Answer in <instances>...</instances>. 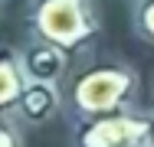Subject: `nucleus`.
Masks as SVG:
<instances>
[{
    "mask_svg": "<svg viewBox=\"0 0 154 147\" xmlns=\"http://www.w3.org/2000/svg\"><path fill=\"white\" fill-rule=\"evenodd\" d=\"M0 144L3 147H26V137H23L20 124L13 121V115H3V121H0Z\"/></svg>",
    "mask_w": 154,
    "mask_h": 147,
    "instance_id": "obj_8",
    "label": "nucleus"
},
{
    "mask_svg": "<svg viewBox=\"0 0 154 147\" xmlns=\"http://www.w3.org/2000/svg\"><path fill=\"white\" fill-rule=\"evenodd\" d=\"M59 105H62V98H59L56 82H30L26 95L20 98V105L13 111V118L20 115V121H26V124H46L59 111Z\"/></svg>",
    "mask_w": 154,
    "mask_h": 147,
    "instance_id": "obj_6",
    "label": "nucleus"
},
{
    "mask_svg": "<svg viewBox=\"0 0 154 147\" xmlns=\"http://www.w3.org/2000/svg\"><path fill=\"white\" fill-rule=\"evenodd\" d=\"M125 3H131V7H138V3H141V0H125Z\"/></svg>",
    "mask_w": 154,
    "mask_h": 147,
    "instance_id": "obj_9",
    "label": "nucleus"
},
{
    "mask_svg": "<svg viewBox=\"0 0 154 147\" xmlns=\"http://www.w3.org/2000/svg\"><path fill=\"white\" fill-rule=\"evenodd\" d=\"M69 59L72 56L66 49L46 43V39H36V36H33L30 46L23 49V62H26V72H30L33 82H56L59 85V79L69 69Z\"/></svg>",
    "mask_w": 154,
    "mask_h": 147,
    "instance_id": "obj_5",
    "label": "nucleus"
},
{
    "mask_svg": "<svg viewBox=\"0 0 154 147\" xmlns=\"http://www.w3.org/2000/svg\"><path fill=\"white\" fill-rule=\"evenodd\" d=\"M134 88H138V75L125 62H95L89 69H82L69 85L72 115L95 118L108 111H122L131 101Z\"/></svg>",
    "mask_w": 154,
    "mask_h": 147,
    "instance_id": "obj_2",
    "label": "nucleus"
},
{
    "mask_svg": "<svg viewBox=\"0 0 154 147\" xmlns=\"http://www.w3.org/2000/svg\"><path fill=\"white\" fill-rule=\"evenodd\" d=\"M75 147H154V115L108 111L75 121Z\"/></svg>",
    "mask_w": 154,
    "mask_h": 147,
    "instance_id": "obj_3",
    "label": "nucleus"
},
{
    "mask_svg": "<svg viewBox=\"0 0 154 147\" xmlns=\"http://www.w3.org/2000/svg\"><path fill=\"white\" fill-rule=\"evenodd\" d=\"M30 72H26V62H23V52L13 49V46H3L0 52V111L3 115H13L20 98L26 95L30 88Z\"/></svg>",
    "mask_w": 154,
    "mask_h": 147,
    "instance_id": "obj_4",
    "label": "nucleus"
},
{
    "mask_svg": "<svg viewBox=\"0 0 154 147\" xmlns=\"http://www.w3.org/2000/svg\"><path fill=\"white\" fill-rule=\"evenodd\" d=\"M131 26L144 43L154 46V0H141L138 7H131Z\"/></svg>",
    "mask_w": 154,
    "mask_h": 147,
    "instance_id": "obj_7",
    "label": "nucleus"
},
{
    "mask_svg": "<svg viewBox=\"0 0 154 147\" xmlns=\"http://www.w3.org/2000/svg\"><path fill=\"white\" fill-rule=\"evenodd\" d=\"M26 26L36 39H46L69 56H79L95 43L102 20L95 0H30Z\"/></svg>",
    "mask_w": 154,
    "mask_h": 147,
    "instance_id": "obj_1",
    "label": "nucleus"
}]
</instances>
